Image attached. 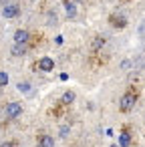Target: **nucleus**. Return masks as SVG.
<instances>
[{
    "label": "nucleus",
    "mask_w": 145,
    "mask_h": 147,
    "mask_svg": "<svg viewBox=\"0 0 145 147\" xmlns=\"http://www.w3.org/2000/svg\"><path fill=\"white\" fill-rule=\"evenodd\" d=\"M111 147H119V145H117V143H113V145H111Z\"/></svg>",
    "instance_id": "obj_19"
},
{
    "label": "nucleus",
    "mask_w": 145,
    "mask_h": 147,
    "mask_svg": "<svg viewBox=\"0 0 145 147\" xmlns=\"http://www.w3.org/2000/svg\"><path fill=\"white\" fill-rule=\"evenodd\" d=\"M8 85V73L6 71H0V89H4Z\"/></svg>",
    "instance_id": "obj_13"
},
{
    "label": "nucleus",
    "mask_w": 145,
    "mask_h": 147,
    "mask_svg": "<svg viewBox=\"0 0 145 147\" xmlns=\"http://www.w3.org/2000/svg\"><path fill=\"white\" fill-rule=\"evenodd\" d=\"M0 147H16V141H12V139H10V141H4Z\"/></svg>",
    "instance_id": "obj_16"
},
{
    "label": "nucleus",
    "mask_w": 145,
    "mask_h": 147,
    "mask_svg": "<svg viewBox=\"0 0 145 147\" xmlns=\"http://www.w3.org/2000/svg\"><path fill=\"white\" fill-rule=\"evenodd\" d=\"M105 42H107L105 36H99V34L93 36V40H91V51H93V53H99V51L105 47Z\"/></svg>",
    "instance_id": "obj_9"
},
{
    "label": "nucleus",
    "mask_w": 145,
    "mask_h": 147,
    "mask_svg": "<svg viewBox=\"0 0 145 147\" xmlns=\"http://www.w3.org/2000/svg\"><path fill=\"white\" fill-rule=\"evenodd\" d=\"M47 24H57V14H55L53 10L47 14Z\"/></svg>",
    "instance_id": "obj_15"
},
{
    "label": "nucleus",
    "mask_w": 145,
    "mask_h": 147,
    "mask_svg": "<svg viewBox=\"0 0 145 147\" xmlns=\"http://www.w3.org/2000/svg\"><path fill=\"white\" fill-rule=\"evenodd\" d=\"M75 99H77V95H75L73 91H65L59 103H61V105H71V103H75Z\"/></svg>",
    "instance_id": "obj_11"
},
{
    "label": "nucleus",
    "mask_w": 145,
    "mask_h": 147,
    "mask_svg": "<svg viewBox=\"0 0 145 147\" xmlns=\"http://www.w3.org/2000/svg\"><path fill=\"white\" fill-rule=\"evenodd\" d=\"M135 103H137V93L127 91V93L121 97V101H119V111H121V113H129V111L135 107Z\"/></svg>",
    "instance_id": "obj_1"
},
{
    "label": "nucleus",
    "mask_w": 145,
    "mask_h": 147,
    "mask_svg": "<svg viewBox=\"0 0 145 147\" xmlns=\"http://www.w3.org/2000/svg\"><path fill=\"white\" fill-rule=\"evenodd\" d=\"M129 67H131V63H129V61H123V63H121V69H123V71H125V69H129Z\"/></svg>",
    "instance_id": "obj_17"
},
{
    "label": "nucleus",
    "mask_w": 145,
    "mask_h": 147,
    "mask_svg": "<svg viewBox=\"0 0 145 147\" xmlns=\"http://www.w3.org/2000/svg\"><path fill=\"white\" fill-rule=\"evenodd\" d=\"M26 49H28V45H20V42H14L12 45V57H24L26 55Z\"/></svg>",
    "instance_id": "obj_10"
},
{
    "label": "nucleus",
    "mask_w": 145,
    "mask_h": 147,
    "mask_svg": "<svg viewBox=\"0 0 145 147\" xmlns=\"http://www.w3.org/2000/svg\"><path fill=\"white\" fill-rule=\"evenodd\" d=\"M18 14H20V6L14 4V2H12V4H6V6L2 8V16H4V18H16Z\"/></svg>",
    "instance_id": "obj_4"
},
{
    "label": "nucleus",
    "mask_w": 145,
    "mask_h": 147,
    "mask_svg": "<svg viewBox=\"0 0 145 147\" xmlns=\"http://www.w3.org/2000/svg\"><path fill=\"white\" fill-rule=\"evenodd\" d=\"M4 115H6V119H16V117H20V115H22V105L16 103V101L8 103V105L4 107Z\"/></svg>",
    "instance_id": "obj_2"
},
{
    "label": "nucleus",
    "mask_w": 145,
    "mask_h": 147,
    "mask_svg": "<svg viewBox=\"0 0 145 147\" xmlns=\"http://www.w3.org/2000/svg\"><path fill=\"white\" fill-rule=\"evenodd\" d=\"M63 4H65L69 16H75V14H77V4H75V0H63Z\"/></svg>",
    "instance_id": "obj_12"
},
{
    "label": "nucleus",
    "mask_w": 145,
    "mask_h": 147,
    "mask_svg": "<svg viewBox=\"0 0 145 147\" xmlns=\"http://www.w3.org/2000/svg\"><path fill=\"white\" fill-rule=\"evenodd\" d=\"M109 24H111L113 28H125V26H127V18H125L123 14L115 12V14L109 16Z\"/></svg>",
    "instance_id": "obj_3"
},
{
    "label": "nucleus",
    "mask_w": 145,
    "mask_h": 147,
    "mask_svg": "<svg viewBox=\"0 0 145 147\" xmlns=\"http://www.w3.org/2000/svg\"><path fill=\"white\" fill-rule=\"evenodd\" d=\"M38 71H42V73L55 71V61H53L51 57H40V61H38Z\"/></svg>",
    "instance_id": "obj_5"
},
{
    "label": "nucleus",
    "mask_w": 145,
    "mask_h": 147,
    "mask_svg": "<svg viewBox=\"0 0 145 147\" xmlns=\"http://www.w3.org/2000/svg\"><path fill=\"white\" fill-rule=\"evenodd\" d=\"M28 38H30V32H28L26 28H18V30L14 32V42L26 45V42H28Z\"/></svg>",
    "instance_id": "obj_8"
},
{
    "label": "nucleus",
    "mask_w": 145,
    "mask_h": 147,
    "mask_svg": "<svg viewBox=\"0 0 145 147\" xmlns=\"http://www.w3.org/2000/svg\"><path fill=\"white\" fill-rule=\"evenodd\" d=\"M129 145H131V133L129 127H123L119 133V147H129Z\"/></svg>",
    "instance_id": "obj_7"
},
{
    "label": "nucleus",
    "mask_w": 145,
    "mask_h": 147,
    "mask_svg": "<svg viewBox=\"0 0 145 147\" xmlns=\"http://www.w3.org/2000/svg\"><path fill=\"white\" fill-rule=\"evenodd\" d=\"M20 93H30V83H18L16 85Z\"/></svg>",
    "instance_id": "obj_14"
},
{
    "label": "nucleus",
    "mask_w": 145,
    "mask_h": 147,
    "mask_svg": "<svg viewBox=\"0 0 145 147\" xmlns=\"http://www.w3.org/2000/svg\"><path fill=\"white\" fill-rule=\"evenodd\" d=\"M36 143H38V147H55V137L47 135V133H40L36 137Z\"/></svg>",
    "instance_id": "obj_6"
},
{
    "label": "nucleus",
    "mask_w": 145,
    "mask_h": 147,
    "mask_svg": "<svg viewBox=\"0 0 145 147\" xmlns=\"http://www.w3.org/2000/svg\"><path fill=\"white\" fill-rule=\"evenodd\" d=\"M67 133H69V127H63L61 129V137H67Z\"/></svg>",
    "instance_id": "obj_18"
}]
</instances>
